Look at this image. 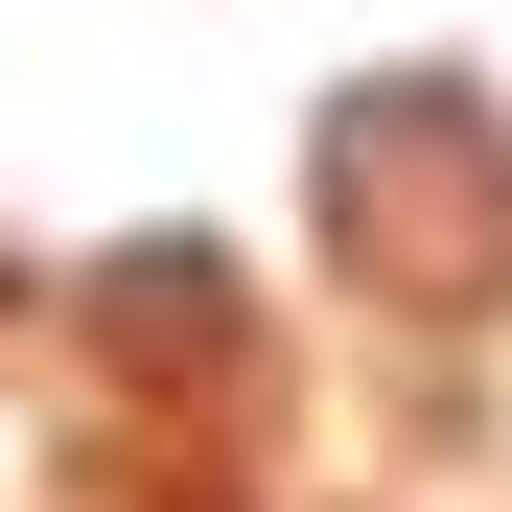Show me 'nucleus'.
Returning a JSON list of instances; mask_svg holds the SVG:
<instances>
[{"label":"nucleus","instance_id":"nucleus-1","mask_svg":"<svg viewBox=\"0 0 512 512\" xmlns=\"http://www.w3.org/2000/svg\"><path fill=\"white\" fill-rule=\"evenodd\" d=\"M326 210H350V256H373V280H419V303L512 280V140H489V94H466V70L350 94V117H326Z\"/></svg>","mask_w":512,"mask_h":512}]
</instances>
